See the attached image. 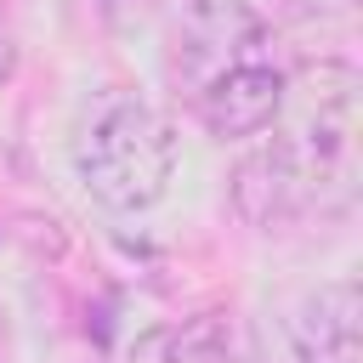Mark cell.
<instances>
[{"label":"cell","mask_w":363,"mask_h":363,"mask_svg":"<svg viewBox=\"0 0 363 363\" xmlns=\"http://www.w3.org/2000/svg\"><path fill=\"white\" fill-rule=\"evenodd\" d=\"M301 119L238 164L233 199L255 227L295 216H340L357 199V74L318 62Z\"/></svg>","instance_id":"1"},{"label":"cell","mask_w":363,"mask_h":363,"mask_svg":"<svg viewBox=\"0 0 363 363\" xmlns=\"http://www.w3.org/2000/svg\"><path fill=\"white\" fill-rule=\"evenodd\" d=\"M272 34L250 0H182L164 28V74L210 136H261L284 113Z\"/></svg>","instance_id":"2"},{"label":"cell","mask_w":363,"mask_h":363,"mask_svg":"<svg viewBox=\"0 0 363 363\" xmlns=\"http://www.w3.org/2000/svg\"><path fill=\"white\" fill-rule=\"evenodd\" d=\"M79 182L108 210H147L170 193L176 176V130L170 119L142 96H102L74 142Z\"/></svg>","instance_id":"3"},{"label":"cell","mask_w":363,"mask_h":363,"mask_svg":"<svg viewBox=\"0 0 363 363\" xmlns=\"http://www.w3.org/2000/svg\"><path fill=\"white\" fill-rule=\"evenodd\" d=\"M357 284L335 278L284 318V363H357Z\"/></svg>","instance_id":"4"},{"label":"cell","mask_w":363,"mask_h":363,"mask_svg":"<svg viewBox=\"0 0 363 363\" xmlns=\"http://www.w3.org/2000/svg\"><path fill=\"white\" fill-rule=\"evenodd\" d=\"M216 323L210 318H193V323H170V329H153L130 346V363H193L199 357V340H210Z\"/></svg>","instance_id":"5"},{"label":"cell","mask_w":363,"mask_h":363,"mask_svg":"<svg viewBox=\"0 0 363 363\" xmlns=\"http://www.w3.org/2000/svg\"><path fill=\"white\" fill-rule=\"evenodd\" d=\"M11 68H17V45H11V34L0 28V85L11 79Z\"/></svg>","instance_id":"6"}]
</instances>
